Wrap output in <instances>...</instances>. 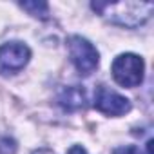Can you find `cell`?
Segmentation results:
<instances>
[{
    "instance_id": "cell-2",
    "label": "cell",
    "mask_w": 154,
    "mask_h": 154,
    "mask_svg": "<svg viewBox=\"0 0 154 154\" xmlns=\"http://www.w3.org/2000/svg\"><path fill=\"white\" fill-rule=\"evenodd\" d=\"M145 63L143 58L134 53H123L112 62V78L122 87H138L143 82Z\"/></svg>"
},
{
    "instance_id": "cell-10",
    "label": "cell",
    "mask_w": 154,
    "mask_h": 154,
    "mask_svg": "<svg viewBox=\"0 0 154 154\" xmlns=\"http://www.w3.org/2000/svg\"><path fill=\"white\" fill-rule=\"evenodd\" d=\"M33 154H54L51 149H38V150H35Z\"/></svg>"
},
{
    "instance_id": "cell-5",
    "label": "cell",
    "mask_w": 154,
    "mask_h": 154,
    "mask_svg": "<svg viewBox=\"0 0 154 154\" xmlns=\"http://www.w3.org/2000/svg\"><path fill=\"white\" fill-rule=\"evenodd\" d=\"M94 107L107 116H122L131 111V102L116 91L100 85L94 93Z\"/></svg>"
},
{
    "instance_id": "cell-9",
    "label": "cell",
    "mask_w": 154,
    "mask_h": 154,
    "mask_svg": "<svg viewBox=\"0 0 154 154\" xmlns=\"http://www.w3.org/2000/svg\"><path fill=\"white\" fill-rule=\"evenodd\" d=\"M67 154H87V150H85L82 145H72V147L69 149Z\"/></svg>"
},
{
    "instance_id": "cell-6",
    "label": "cell",
    "mask_w": 154,
    "mask_h": 154,
    "mask_svg": "<svg viewBox=\"0 0 154 154\" xmlns=\"http://www.w3.org/2000/svg\"><path fill=\"white\" fill-rule=\"evenodd\" d=\"M58 103L67 111H76L85 105V91L80 87H63L58 94Z\"/></svg>"
},
{
    "instance_id": "cell-7",
    "label": "cell",
    "mask_w": 154,
    "mask_h": 154,
    "mask_svg": "<svg viewBox=\"0 0 154 154\" xmlns=\"http://www.w3.org/2000/svg\"><path fill=\"white\" fill-rule=\"evenodd\" d=\"M20 8L26 9L29 15H33L36 18H42V20H45L47 15H49V6L44 4V2H22Z\"/></svg>"
},
{
    "instance_id": "cell-8",
    "label": "cell",
    "mask_w": 154,
    "mask_h": 154,
    "mask_svg": "<svg viewBox=\"0 0 154 154\" xmlns=\"http://www.w3.org/2000/svg\"><path fill=\"white\" fill-rule=\"evenodd\" d=\"M112 154H145L140 147L136 145H125V147H118L112 150Z\"/></svg>"
},
{
    "instance_id": "cell-4",
    "label": "cell",
    "mask_w": 154,
    "mask_h": 154,
    "mask_svg": "<svg viewBox=\"0 0 154 154\" xmlns=\"http://www.w3.org/2000/svg\"><path fill=\"white\" fill-rule=\"evenodd\" d=\"M31 58V51L22 42H9L0 47V74H17Z\"/></svg>"
},
{
    "instance_id": "cell-1",
    "label": "cell",
    "mask_w": 154,
    "mask_h": 154,
    "mask_svg": "<svg viewBox=\"0 0 154 154\" xmlns=\"http://www.w3.org/2000/svg\"><path fill=\"white\" fill-rule=\"evenodd\" d=\"M91 8L111 24L122 27H138L150 18L154 6L150 2H94Z\"/></svg>"
},
{
    "instance_id": "cell-3",
    "label": "cell",
    "mask_w": 154,
    "mask_h": 154,
    "mask_svg": "<svg viewBox=\"0 0 154 154\" xmlns=\"http://www.w3.org/2000/svg\"><path fill=\"white\" fill-rule=\"evenodd\" d=\"M69 54H71V62L74 63L76 71L80 74H91L100 62V54L96 47L82 36L69 38Z\"/></svg>"
}]
</instances>
